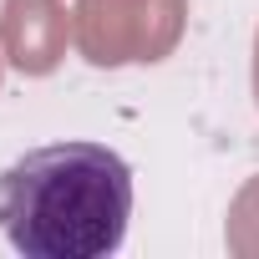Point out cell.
<instances>
[{
	"mask_svg": "<svg viewBox=\"0 0 259 259\" xmlns=\"http://www.w3.org/2000/svg\"><path fill=\"white\" fill-rule=\"evenodd\" d=\"M127 219L133 168L107 143H46L0 173V234L26 259H107Z\"/></svg>",
	"mask_w": 259,
	"mask_h": 259,
	"instance_id": "obj_1",
	"label": "cell"
}]
</instances>
